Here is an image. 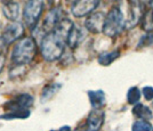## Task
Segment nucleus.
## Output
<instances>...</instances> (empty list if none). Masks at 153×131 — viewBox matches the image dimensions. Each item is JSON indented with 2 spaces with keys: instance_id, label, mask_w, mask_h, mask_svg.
<instances>
[{
  "instance_id": "1",
  "label": "nucleus",
  "mask_w": 153,
  "mask_h": 131,
  "mask_svg": "<svg viewBox=\"0 0 153 131\" xmlns=\"http://www.w3.org/2000/svg\"><path fill=\"white\" fill-rule=\"evenodd\" d=\"M72 26L73 23L71 19H63L55 26V29L44 36L40 42V53L46 62H55L61 58Z\"/></svg>"
},
{
  "instance_id": "16",
  "label": "nucleus",
  "mask_w": 153,
  "mask_h": 131,
  "mask_svg": "<svg viewBox=\"0 0 153 131\" xmlns=\"http://www.w3.org/2000/svg\"><path fill=\"white\" fill-rule=\"evenodd\" d=\"M133 114L137 118H140L143 120H150L153 118L152 111L147 106L143 105V104H137L136 106L133 108Z\"/></svg>"
},
{
  "instance_id": "21",
  "label": "nucleus",
  "mask_w": 153,
  "mask_h": 131,
  "mask_svg": "<svg viewBox=\"0 0 153 131\" xmlns=\"http://www.w3.org/2000/svg\"><path fill=\"white\" fill-rule=\"evenodd\" d=\"M133 131H151L152 125L146 120H138L133 124Z\"/></svg>"
},
{
  "instance_id": "7",
  "label": "nucleus",
  "mask_w": 153,
  "mask_h": 131,
  "mask_svg": "<svg viewBox=\"0 0 153 131\" xmlns=\"http://www.w3.org/2000/svg\"><path fill=\"white\" fill-rule=\"evenodd\" d=\"M129 4L131 8V26H134L143 17L144 13L151 8L153 0H129Z\"/></svg>"
},
{
  "instance_id": "8",
  "label": "nucleus",
  "mask_w": 153,
  "mask_h": 131,
  "mask_svg": "<svg viewBox=\"0 0 153 131\" xmlns=\"http://www.w3.org/2000/svg\"><path fill=\"white\" fill-rule=\"evenodd\" d=\"M23 34H24V25L19 22H13L6 26L1 38H2L4 42L6 44V46H8V44L15 42L16 40H19Z\"/></svg>"
},
{
  "instance_id": "23",
  "label": "nucleus",
  "mask_w": 153,
  "mask_h": 131,
  "mask_svg": "<svg viewBox=\"0 0 153 131\" xmlns=\"http://www.w3.org/2000/svg\"><path fill=\"white\" fill-rule=\"evenodd\" d=\"M5 65V53H4V48L0 49V72L2 71V67Z\"/></svg>"
},
{
  "instance_id": "13",
  "label": "nucleus",
  "mask_w": 153,
  "mask_h": 131,
  "mask_svg": "<svg viewBox=\"0 0 153 131\" xmlns=\"http://www.w3.org/2000/svg\"><path fill=\"white\" fill-rule=\"evenodd\" d=\"M2 14L7 19L16 22L19 17V5L15 0H1Z\"/></svg>"
},
{
  "instance_id": "6",
  "label": "nucleus",
  "mask_w": 153,
  "mask_h": 131,
  "mask_svg": "<svg viewBox=\"0 0 153 131\" xmlns=\"http://www.w3.org/2000/svg\"><path fill=\"white\" fill-rule=\"evenodd\" d=\"M101 0H76L72 5L71 12L74 17H85L95 10L100 5Z\"/></svg>"
},
{
  "instance_id": "10",
  "label": "nucleus",
  "mask_w": 153,
  "mask_h": 131,
  "mask_svg": "<svg viewBox=\"0 0 153 131\" xmlns=\"http://www.w3.org/2000/svg\"><path fill=\"white\" fill-rule=\"evenodd\" d=\"M63 19H64L63 12H62V8H61V7L51 8V10L48 12L45 19H44L42 29L45 30L46 33L51 31L53 29H55V26H56Z\"/></svg>"
},
{
  "instance_id": "18",
  "label": "nucleus",
  "mask_w": 153,
  "mask_h": 131,
  "mask_svg": "<svg viewBox=\"0 0 153 131\" xmlns=\"http://www.w3.org/2000/svg\"><path fill=\"white\" fill-rule=\"evenodd\" d=\"M119 56H120V51L119 50L110 51V53H103L98 56V63L101 65L108 66L111 63H113V61H115Z\"/></svg>"
},
{
  "instance_id": "11",
  "label": "nucleus",
  "mask_w": 153,
  "mask_h": 131,
  "mask_svg": "<svg viewBox=\"0 0 153 131\" xmlns=\"http://www.w3.org/2000/svg\"><path fill=\"white\" fill-rule=\"evenodd\" d=\"M105 114L101 108H94L86 121V131H98L104 123Z\"/></svg>"
},
{
  "instance_id": "25",
  "label": "nucleus",
  "mask_w": 153,
  "mask_h": 131,
  "mask_svg": "<svg viewBox=\"0 0 153 131\" xmlns=\"http://www.w3.org/2000/svg\"><path fill=\"white\" fill-rule=\"evenodd\" d=\"M65 1H66V2H68V4H72V5H73V4H74V2H76V0H65Z\"/></svg>"
},
{
  "instance_id": "20",
  "label": "nucleus",
  "mask_w": 153,
  "mask_h": 131,
  "mask_svg": "<svg viewBox=\"0 0 153 131\" xmlns=\"http://www.w3.org/2000/svg\"><path fill=\"white\" fill-rule=\"evenodd\" d=\"M127 99H128V103H129V104H131V105L137 104L140 99V89H138L137 87L130 88V89H129V91H128V94H127Z\"/></svg>"
},
{
  "instance_id": "9",
  "label": "nucleus",
  "mask_w": 153,
  "mask_h": 131,
  "mask_svg": "<svg viewBox=\"0 0 153 131\" xmlns=\"http://www.w3.org/2000/svg\"><path fill=\"white\" fill-rule=\"evenodd\" d=\"M105 16L104 13L96 12L91 13L88 15V17L85 21V27L87 31L91 33H101L104 29V22H105Z\"/></svg>"
},
{
  "instance_id": "17",
  "label": "nucleus",
  "mask_w": 153,
  "mask_h": 131,
  "mask_svg": "<svg viewBox=\"0 0 153 131\" xmlns=\"http://www.w3.org/2000/svg\"><path fill=\"white\" fill-rule=\"evenodd\" d=\"M31 111L30 110H23V111H15V112H7L0 115V119L2 120H25L30 116Z\"/></svg>"
},
{
  "instance_id": "15",
  "label": "nucleus",
  "mask_w": 153,
  "mask_h": 131,
  "mask_svg": "<svg viewBox=\"0 0 153 131\" xmlns=\"http://www.w3.org/2000/svg\"><path fill=\"white\" fill-rule=\"evenodd\" d=\"M61 87H62L61 83H55V82L47 84V86L42 89V91H41V97H40L41 103H46V101L51 100L55 95L57 94L58 90L61 89Z\"/></svg>"
},
{
  "instance_id": "5",
  "label": "nucleus",
  "mask_w": 153,
  "mask_h": 131,
  "mask_svg": "<svg viewBox=\"0 0 153 131\" xmlns=\"http://www.w3.org/2000/svg\"><path fill=\"white\" fill-rule=\"evenodd\" d=\"M34 101L33 96L29 94H22L16 96L13 99L8 100L4 105V108L7 112H15V111H23V110H30Z\"/></svg>"
},
{
  "instance_id": "22",
  "label": "nucleus",
  "mask_w": 153,
  "mask_h": 131,
  "mask_svg": "<svg viewBox=\"0 0 153 131\" xmlns=\"http://www.w3.org/2000/svg\"><path fill=\"white\" fill-rule=\"evenodd\" d=\"M143 96L146 100L153 99V88L152 87H145L143 88Z\"/></svg>"
},
{
  "instance_id": "3",
  "label": "nucleus",
  "mask_w": 153,
  "mask_h": 131,
  "mask_svg": "<svg viewBox=\"0 0 153 131\" xmlns=\"http://www.w3.org/2000/svg\"><path fill=\"white\" fill-rule=\"evenodd\" d=\"M126 21L121 9L119 7H113L105 16L103 33L108 37H115L123 30Z\"/></svg>"
},
{
  "instance_id": "4",
  "label": "nucleus",
  "mask_w": 153,
  "mask_h": 131,
  "mask_svg": "<svg viewBox=\"0 0 153 131\" xmlns=\"http://www.w3.org/2000/svg\"><path fill=\"white\" fill-rule=\"evenodd\" d=\"M42 12H44V0H27L23 10V19L30 30L36 29Z\"/></svg>"
},
{
  "instance_id": "14",
  "label": "nucleus",
  "mask_w": 153,
  "mask_h": 131,
  "mask_svg": "<svg viewBox=\"0 0 153 131\" xmlns=\"http://www.w3.org/2000/svg\"><path fill=\"white\" fill-rule=\"evenodd\" d=\"M88 97L93 108H101L105 104V94L103 90H89Z\"/></svg>"
},
{
  "instance_id": "12",
  "label": "nucleus",
  "mask_w": 153,
  "mask_h": 131,
  "mask_svg": "<svg viewBox=\"0 0 153 131\" xmlns=\"http://www.w3.org/2000/svg\"><path fill=\"white\" fill-rule=\"evenodd\" d=\"M85 38H86V27L83 29L79 25L73 24L72 29L69 32L68 39H66V44L70 48L74 49L85 40Z\"/></svg>"
},
{
  "instance_id": "26",
  "label": "nucleus",
  "mask_w": 153,
  "mask_h": 131,
  "mask_svg": "<svg viewBox=\"0 0 153 131\" xmlns=\"http://www.w3.org/2000/svg\"><path fill=\"white\" fill-rule=\"evenodd\" d=\"M54 1H55V0H48V2H49V5H53V4H54Z\"/></svg>"
},
{
  "instance_id": "2",
  "label": "nucleus",
  "mask_w": 153,
  "mask_h": 131,
  "mask_svg": "<svg viewBox=\"0 0 153 131\" xmlns=\"http://www.w3.org/2000/svg\"><path fill=\"white\" fill-rule=\"evenodd\" d=\"M37 53V44L31 37H25L21 39L14 46L12 51V63L15 66H24L32 62Z\"/></svg>"
},
{
  "instance_id": "27",
  "label": "nucleus",
  "mask_w": 153,
  "mask_h": 131,
  "mask_svg": "<svg viewBox=\"0 0 153 131\" xmlns=\"http://www.w3.org/2000/svg\"><path fill=\"white\" fill-rule=\"evenodd\" d=\"M152 106H153V103H152Z\"/></svg>"
},
{
  "instance_id": "24",
  "label": "nucleus",
  "mask_w": 153,
  "mask_h": 131,
  "mask_svg": "<svg viewBox=\"0 0 153 131\" xmlns=\"http://www.w3.org/2000/svg\"><path fill=\"white\" fill-rule=\"evenodd\" d=\"M51 131H71V127L70 125H63L58 130H51Z\"/></svg>"
},
{
  "instance_id": "19",
  "label": "nucleus",
  "mask_w": 153,
  "mask_h": 131,
  "mask_svg": "<svg viewBox=\"0 0 153 131\" xmlns=\"http://www.w3.org/2000/svg\"><path fill=\"white\" fill-rule=\"evenodd\" d=\"M142 29L146 32L153 31V8H149L142 17Z\"/></svg>"
}]
</instances>
